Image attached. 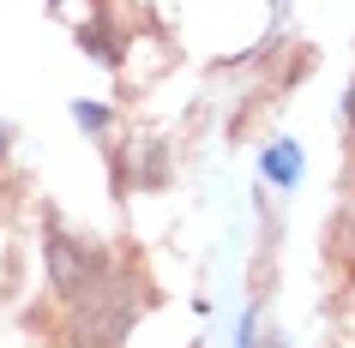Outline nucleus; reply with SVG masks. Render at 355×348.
Segmentation results:
<instances>
[{
	"label": "nucleus",
	"instance_id": "nucleus-1",
	"mask_svg": "<svg viewBox=\"0 0 355 348\" xmlns=\"http://www.w3.org/2000/svg\"><path fill=\"white\" fill-rule=\"evenodd\" d=\"M78 294H85V300H78V318H73V342L78 348H114L132 330L139 306H145V294H139V282H132L127 271L96 276L91 289H78Z\"/></svg>",
	"mask_w": 355,
	"mask_h": 348
},
{
	"label": "nucleus",
	"instance_id": "nucleus-2",
	"mask_svg": "<svg viewBox=\"0 0 355 348\" xmlns=\"http://www.w3.org/2000/svg\"><path fill=\"white\" fill-rule=\"evenodd\" d=\"M49 276H55L60 294H78V289H91L96 276H103V258L73 235H49Z\"/></svg>",
	"mask_w": 355,
	"mask_h": 348
},
{
	"label": "nucleus",
	"instance_id": "nucleus-3",
	"mask_svg": "<svg viewBox=\"0 0 355 348\" xmlns=\"http://www.w3.org/2000/svg\"><path fill=\"white\" fill-rule=\"evenodd\" d=\"M265 174H271L277 186H289V181H295V174H301V156H295V145H277V150H271V156H265Z\"/></svg>",
	"mask_w": 355,
	"mask_h": 348
},
{
	"label": "nucleus",
	"instance_id": "nucleus-4",
	"mask_svg": "<svg viewBox=\"0 0 355 348\" xmlns=\"http://www.w3.org/2000/svg\"><path fill=\"white\" fill-rule=\"evenodd\" d=\"M78 42H85V48H91V55L103 60V66H114V60H121V42H114L109 30H85V37H78Z\"/></svg>",
	"mask_w": 355,
	"mask_h": 348
},
{
	"label": "nucleus",
	"instance_id": "nucleus-5",
	"mask_svg": "<svg viewBox=\"0 0 355 348\" xmlns=\"http://www.w3.org/2000/svg\"><path fill=\"white\" fill-rule=\"evenodd\" d=\"M73 114H78V127H91V132H96V127H103V120H109V114H103V109H91V102H78V109H73Z\"/></svg>",
	"mask_w": 355,
	"mask_h": 348
},
{
	"label": "nucleus",
	"instance_id": "nucleus-6",
	"mask_svg": "<svg viewBox=\"0 0 355 348\" xmlns=\"http://www.w3.org/2000/svg\"><path fill=\"white\" fill-rule=\"evenodd\" d=\"M343 109H349V127H355V91H349V102H343Z\"/></svg>",
	"mask_w": 355,
	"mask_h": 348
},
{
	"label": "nucleus",
	"instance_id": "nucleus-7",
	"mask_svg": "<svg viewBox=\"0 0 355 348\" xmlns=\"http://www.w3.org/2000/svg\"><path fill=\"white\" fill-rule=\"evenodd\" d=\"M0 156H6V132H0Z\"/></svg>",
	"mask_w": 355,
	"mask_h": 348
}]
</instances>
